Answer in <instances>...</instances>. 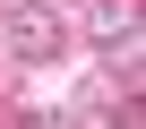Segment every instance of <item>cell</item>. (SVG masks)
<instances>
[{"instance_id":"5","label":"cell","mask_w":146,"mask_h":129,"mask_svg":"<svg viewBox=\"0 0 146 129\" xmlns=\"http://www.w3.org/2000/svg\"><path fill=\"white\" fill-rule=\"evenodd\" d=\"M52 9H69V0H52ZM78 9H86V0H78Z\"/></svg>"},{"instance_id":"1","label":"cell","mask_w":146,"mask_h":129,"mask_svg":"<svg viewBox=\"0 0 146 129\" xmlns=\"http://www.w3.org/2000/svg\"><path fill=\"white\" fill-rule=\"evenodd\" d=\"M0 43H9V60H26V69H52L69 52V17L52 0H17V9H0Z\"/></svg>"},{"instance_id":"3","label":"cell","mask_w":146,"mask_h":129,"mask_svg":"<svg viewBox=\"0 0 146 129\" xmlns=\"http://www.w3.org/2000/svg\"><path fill=\"white\" fill-rule=\"evenodd\" d=\"M26 129H78L69 112H26Z\"/></svg>"},{"instance_id":"4","label":"cell","mask_w":146,"mask_h":129,"mask_svg":"<svg viewBox=\"0 0 146 129\" xmlns=\"http://www.w3.org/2000/svg\"><path fill=\"white\" fill-rule=\"evenodd\" d=\"M112 129H137V103H120V112H112Z\"/></svg>"},{"instance_id":"2","label":"cell","mask_w":146,"mask_h":129,"mask_svg":"<svg viewBox=\"0 0 146 129\" xmlns=\"http://www.w3.org/2000/svg\"><path fill=\"white\" fill-rule=\"evenodd\" d=\"M86 35H95V52L137 43V0H86Z\"/></svg>"}]
</instances>
